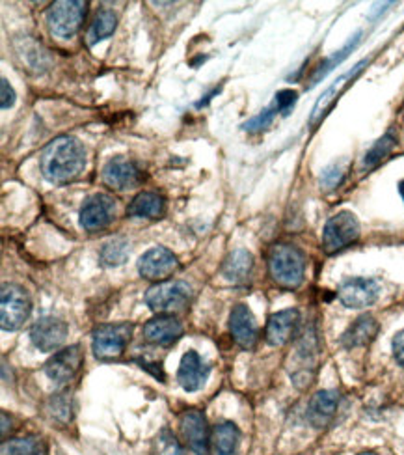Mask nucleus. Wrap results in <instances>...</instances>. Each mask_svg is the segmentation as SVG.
Returning a JSON list of instances; mask_svg holds the SVG:
<instances>
[{
  "mask_svg": "<svg viewBox=\"0 0 404 455\" xmlns=\"http://www.w3.org/2000/svg\"><path fill=\"white\" fill-rule=\"evenodd\" d=\"M241 441V431L235 424L222 422L210 433V448L215 455H235Z\"/></svg>",
  "mask_w": 404,
  "mask_h": 455,
  "instance_id": "22",
  "label": "nucleus"
},
{
  "mask_svg": "<svg viewBox=\"0 0 404 455\" xmlns=\"http://www.w3.org/2000/svg\"><path fill=\"white\" fill-rule=\"evenodd\" d=\"M209 373H210V366L203 363L196 351H188L181 358L178 381L183 387V390L196 392L205 385Z\"/></svg>",
  "mask_w": 404,
  "mask_h": 455,
  "instance_id": "17",
  "label": "nucleus"
},
{
  "mask_svg": "<svg viewBox=\"0 0 404 455\" xmlns=\"http://www.w3.org/2000/svg\"><path fill=\"white\" fill-rule=\"evenodd\" d=\"M115 217V200L110 195L90 196L81 210V226L86 232H99L112 224Z\"/></svg>",
  "mask_w": 404,
  "mask_h": 455,
  "instance_id": "9",
  "label": "nucleus"
},
{
  "mask_svg": "<svg viewBox=\"0 0 404 455\" xmlns=\"http://www.w3.org/2000/svg\"><path fill=\"white\" fill-rule=\"evenodd\" d=\"M86 3L81 0H60L54 3L47 12V25L52 36L60 40H69L84 23Z\"/></svg>",
  "mask_w": 404,
  "mask_h": 455,
  "instance_id": "3",
  "label": "nucleus"
},
{
  "mask_svg": "<svg viewBox=\"0 0 404 455\" xmlns=\"http://www.w3.org/2000/svg\"><path fill=\"white\" fill-rule=\"evenodd\" d=\"M399 193H400V196H402V200H404V180H402L400 185H399Z\"/></svg>",
  "mask_w": 404,
  "mask_h": 455,
  "instance_id": "36",
  "label": "nucleus"
},
{
  "mask_svg": "<svg viewBox=\"0 0 404 455\" xmlns=\"http://www.w3.org/2000/svg\"><path fill=\"white\" fill-rule=\"evenodd\" d=\"M300 323V312L291 310H281L268 319L266 325V341L271 346H285L289 339H293L297 334Z\"/></svg>",
  "mask_w": 404,
  "mask_h": 455,
  "instance_id": "18",
  "label": "nucleus"
},
{
  "mask_svg": "<svg viewBox=\"0 0 404 455\" xmlns=\"http://www.w3.org/2000/svg\"><path fill=\"white\" fill-rule=\"evenodd\" d=\"M280 110H278V107L276 105H273L271 108H266V110H263L259 116H256L254 120H250L246 125H244V129L246 131H259V129H263V127H266L268 124L273 122V118L276 116Z\"/></svg>",
  "mask_w": 404,
  "mask_h": 455,
  "instance_id": "31",
  "label": "nucleus"
},
{
  "mask_svg": "<svg viewBox=\"0 0 404 455\" xmlns=\"http://www.w3.org/2000/svg\"><path fill=\"white\" fill-rule=\"evenodd\" d=\"M159 451H161V455H185L183 448L179 446L176 437H173V435L168 429H164L161 433V437H159Z\"/></svg>",
  "mask_w": 404,
  "mask_h": 455,
  "instance_id": "30",
  "label": "nucleus"
},
{
  "mask_svg": "<svg viewBox=\"0 0 404 455\" xmlns=\"http://www.w3.org/2000/svg\"><path fill=\"white\" fill-rule=\"evenodd\" d=\"M268 271L278 286L297 290L304 282L305 258L297 246L278 243L268 252Z\"/></svg>",
  "mask_w": 404,
  "mask_h": 455,
  "instance_id": "2",
  "label": "nucleus"
},
{
  "mask_svg": "<svg viewBox=\"0 0 404 455\" xmlns=\"http://www.w3.org/2000/svg\"><path fill=\"white\" fill-rule=\"evenodd\" d=\"M181 435L188 448L196 455H209L210 450V433L207 419L202 411H186L179 420Z\"/></svg>",
  "mask_w": 404,
  "mask_h": 455,
  "instance_id": "11",
  "label": "nucleus"
},
{
  "mask_svg": "<svg viewBox=\"0 0 404 455\" xmlns=\"http://www.w3.org/2000/svg\"><path fill=\"white\" fill-rule=\"evenodd\" d=\"M144 336L149 344L155 346H171L183 336V325L176 317L159 315L149 319L144 325Z\"/></svg>",
  "mask_w": 404,
  "mask_h": 455,
  "instance_id": "19",
  "label": "nucleus"
},
{
  "mask_svg": "<svg viewBox=\"0 0 404 455\" xmlns=\"http://www.w3.org/2000/svg\"><path fill=\"white\" fill-rule=\"evenodd\" d=\"M190 295L192 290L185 282H162L147 290L146 302L153 312L170 314L183 310L186 307V302L190 300Z\"/></svg>",
  "mask_w": 404,
  "mask_h": 455,
  "instance_id": "6",
  "label": "nucleus"
},
{
  "mask_svg": "<svg viewBox=\"0 0 404 455\" xmlns=\"http://www.w3.org/2000/svg\"><path fill=\"white\" fill-rule=\"evenodd\" d=\"M49 414L58 422H69L71 420V397L66 394H56L47 405Z\"/></svg>",
  "mask_w": 404,
  "mask_h": 455,
  "instance_id": "28",
  "label": "nucleus"
},
{
  "mask_svg": "<svg viewBox=\"0 0 404 455\" xmlns=\"http://www.w3.org/2000/svg\"><path fill=\"white\" fill-rule=\"evenodd\" d=\"M66 338H67V325L62 319H58L54 315L40 317L32 325V331H30L32 344L45 353L56 351L64 344Z\"/></svg>",
  "mask_w": 404,
  "mask_h": 455,
  "instance_id": "13",
  "label": "nucleus"
},
{
  "mask_svg": "<svg viewBox=\"0 0 404 455\" xmlns=\"http://www.w3.org/2000/svg\"><path fill=\"white\" fill-rule=\"evenodd\" d=\"M339 300L346 308H368L380 295L378 282L373 278H351L341 283Z\"/></svg>",
  "mask_w": 404,
  "mask_h": 455,
  "instance_id": "10",
  "label": "nucleus"
},
{
  "mask_svg": "<svg viewBox=\"0 0 404 455\" xmlns=\"http://www.w3.org/2000/svg\"><path fill=\"white\" fill-rule=\"evenodd\" d=\"M378 334V321L373 315H361L341 336V346L345 349H354L368 346Z\"/></svg>",
  "mask_w": 404,
  "mask_h": 455,
  "instance_id": "20",
  "label": "nucleus"
},
{
  "mask_svg": "<svg viewBox=\"0 0 404 455\" xmlns=\"http://www.w3.org/2000/svg\"><path fill=\"white\" fill-rule=\"evenodd\" d=\"M0 88H3V108H10L15 103V92L10 86V83L6 79L0 81Z\"/></svg>",
  "mask_w": 404,
  "mask_h": 455,
  "instance_id": "35",
  "label": "nucleus"
},
{
  "mask_svg": "<svg viewBox=\"0 0 404 455\" xmlns=\"http://www.w3.org/2000/svg\"><path fill=\"white\" fill-rule=\"evenodd\" d=\"M360 455H373V453H360Z\"/></svg>",
  "mask_w": 404,
  "mask_h": 455,
  "instance_id": "37",
  "label": "nucleus"
},
{
  "mask_svg": "<svg viewBox=\"0 0 404 455\" xmlns=\"http://www.w3.org/2000/svg\"><path fill=\"white\" fill-rule=\"evenodd\" d=\"M32 312L28 293L17 283H4L0 291V325L3 331L13 332L25 325Z\"/></svg>",
  "mask_w": 404,
  "mask_h": 455,
  "instance_id": "4",
  "label": "nucleus"
},
{
  "mask_svg": "<svg viewBox=\"0 0 404 455\" xmlns=\"http://www.w3.org/2000/svg\"><path fill=\"white\" fill-rule=\"evenodd\" d=\"M395 137H393V132H388V135H384L380 140H376L375 142V146L368 151V154H365V159H363V166L365 168H373V166H376L382 159H386L390 154H392V149L395 148Z\"/></svg>",
  "mask_w": 404,
  "mask_h": 455,
  "instance_id": "27",
  "label": "nucleus"
},
{
  "mask_svg": "<svg viewBox=\"0 0 404 455\" xmlns=\"http://www.w3.org/2000/svg\"><path fill=\"white\" fill-rule=\"evenodd\" d=\"M339 402H341V395L337 390L317 392L312 397L310 407H307V420H310V424L317 429L330 426L336 412H337Z\"/></svg>",
  "mask_w": 404,
  "mask_h": 455,
  "instance_id": "16",
  "label": "nucleus"
},
{
  "mask_svg": "<svg viewBox=\"0 0 404 455\" xmlns=\"http://www.w3.org/2000/svg\"><path fill=\"white\" fill-rule=\"evenodd\" d=\"M252 269H254V258L252 254H250L248 251H242V249H237L231 252L227 256V259L224 261V267H222V273L224 276L234 282V283H242L250 278V275H252Z\"/></svg>",
  "mask_w": 404,
  "mask_h": 455,
  "instance_id": "23",
  "label": "nucleus"
},
{
  "mask_svg": "<svg viewBox=\"0 0 404 455\" xmlns=\"http://www.w3.org/2000/svg\"><path fill=\"white\" fill-rule=\"evenodd\" d=\"M166 202L157 193H140L127 207V215L132 219H159L164 215Z\"/></svg>",
  "mask_w": 404,
  "mask_h": 455,
  "instance_id": "21",
  "label": "nucleus"
},
{
  "mask_svg": "<svg viewBox=\"0 0 404 455\" xmlns=\"http://www.w3.org/2000/svg\"><path fill=\"white\" fill-rule=\"evenodd\" d=\"M3 455H49L47 446L40 437L12 439L3 444Z\"/></svg>",
  "mask_w": 404,
  "mask_h": 455,
  "instance_id": "25",
  "label": "nucleus"
},
{
  "mask_svg": "<svg viewBox=\"0 0 404 455\" xmlns=\"http://www.w3.org/2000/svg\"><path fill=\"white\" fill-rule=\"evenodd\" d=\"M393 356L397 360V364L404 368V329L397 332V336L393 338Z\"/></svg>",
  "mask_w": 404,
  "mask_h": 455,
  "instance_id": "34",
  "label": "nucleus"
},
{
  "mask_svg": "<svg viewBox=\"0 0 404 455\" xmlns=\"http://www.w3.org/2000/svg\"><path fill=\"white\" fill-rule=\"evenodd\" d=\"M144 180L139 164L127 157H114L103 168V181L114 191H129L139 187Z\"/></svg>",
  "mask_w": 404,
  "mask_h": 455,
  "instance_id": "8",
  "label": "nucleus"
},
{
  "mask_svg": "<svg viewBox=\"0 0 404 455\" xmlns=\"http://www.w3.org/2000/svg\"><path fill=\"white\" fill-rule=\"evenodd\" d=\"M178 267L179 261L176 254L164 246H155V249L147 251L139 261V271L147 280H164Z\"/></svg>",
  "mask_w": 404,
  "mask_h": 455,
  "instance_id": "14",
  "label": "nucleus"
},
{
  "mask_svg": "<svg viewBox=\"0 0 404 455\" xmlns=\"http://www.w3.org/2000/svg\"><path fill=\"white\" fill-rule=\"evenodd\" d=\"M358 44H360V34H358V36H354V40H353L349 45H346L345 49H341V51H339L336 56H332V59H330L329 62H324V64L321 66V69L315 73V77H313V83H312V84H317V83H319V81L324 77L326 73L332 71V69H334V68H336L339 62H343V60L346 59V56L351 54V51H353V49H354Z\"/></svg>",
  "mask_w": 404,
  "mask_h": 455,
  "instance_id": "29",
  "label": "nucleus"
},
{
  "mask_svg": "<svg viewBox=\"0 0 404 455\" xmlns=\"http://www.w3.org/2000/svg\"><path fill=\"white\" fill-rule=\"evenodd\" d=\"M229 331L237 346L242 349H254L259 338L256 317L246 305H237L229 315Z\"/></svg>",
  "mask_w": 404,
  "mask_h": 455,
  "instance_id": "15",
  "label": "nucleus"
},
{
  "mask_svg": "<svg viewBox=\"0 0 404 455\" xmlns=\"http://www.w3.org/2000/svg\"><path fill=\"white\" fill-rule=\"evenodd\" d=\"M84 364V351L81 346H71L58 351L45 364V373L54 383H67L81 371Z\"/></svg>",
  "mask_w": 404,
  "mask_h": 455,
  "instance_id": "12",
  "label": "nucleus"
},
{
  "mask_svg": "<svg viewBox=\"0 0 404 455\" xmlns=\"http://www.w3.org/2000/svg\"><path fill=\"white\" fill-rule=\"evenodd\" d=\"M343 180V168L339 164H334L330 168L324 170V174L321 176V185L324 188H336Z\"/></svg>",
  "mask_w": 404,
  "mask_h": 455,
  "instance_id": "32",
  "label": "nucleus"
},
{
  "mask_svg": "<svg viewBox=\"0 0 404 455\" xmlns=\"http://www.w3.org/2000/svg\"><path fill=\"white\" fill-rule=\"evenodd\" d=\"M127 258H129V243L122 237L108 241L101 251V263L107 265V267H118V265L125 263Z\"/></svg>",
  "mask_w": 404,
  "mask_h": 455,
  "instance_id": "26",
  "label": "nucleus"
},
{
  "mask_svg": "<svg viewBox=\"0 0 404 455\" xmlns=\"http://www.w3.org/2000/svg\"><path fill=\"white\" fill-rule=\"evenodd\" d=\"M297 92H293V90H281V92H278L276 93V101H274V105L278 107V110L280 112H283V114H287V110L291 108L295 103H297Z\"/></svg>",
  "mask_w": 404,
  "mask_h": 455,
  "instance_id": "33",
  "label": "nucleus"
},
{
  "mask_svg": "<svg viewBox=\"0 0 404 455\" xmlns=\"http://www.w3.org/2000/svg\"><path fill=\"white\" fill-rule=\"evenodd\" d=\"M42 174L51 183H69L84 172L86 151L73 137L54 139L40 157Z\"/></svg>",
  "mask_w": 404,
  "mask_h": 455,
  "instance_id": "1",
  "label": "nucleus"
},
{
  "mask_svg": "<svg viewBox=\"0 0 404 455\" xmlns=\"http://www.w3.org/2000/svg\"><path fill=\"white\" fill-rule=\"evenodd\" d=\"M115 25H118V19H115V13L112 10H101L98 15H95L93 23L88 30V45H95L107 37H110L115 30Z\"/></svg>",
  "mask_w": 404,
  "mask_h": 455,
  "instance_id": "24",
  "label": "nucleus"
},
{
  "mask_svg": "<svg viewBox=\"0 0 404 455\" xmlns=\"http://www.w3.org/2000/svg\"><path fill=\"white\" fill-rule=\"evenodd\" d=\"M358 237H360L358 219L349 212H341L334 215L324 226V232H322L324 252L336 254L346 249L349 244H353Z\"/></svg>",
  "mask_w": 404,
  "mask_h": 455,
  "instance_id": "7",
  "label": "nucleus"
},
{
  "mask_svg": "<svg viewBox=\"0 0 404 455\" xmlns=\"http://www.w3.org/2000/svg\"><path fill=\"white\" fill-rule=\"evenodd\" d=\"M131 334H132L131 323H112V325L98 327L93 331V339H91L93 355L99 360L120 358L127 349Z\"/></svg>",
  "mask_w": 404,
  "mask_h": 455,
  "instance_id": "5",
  "label": "nucleus"
}]
</instances>
